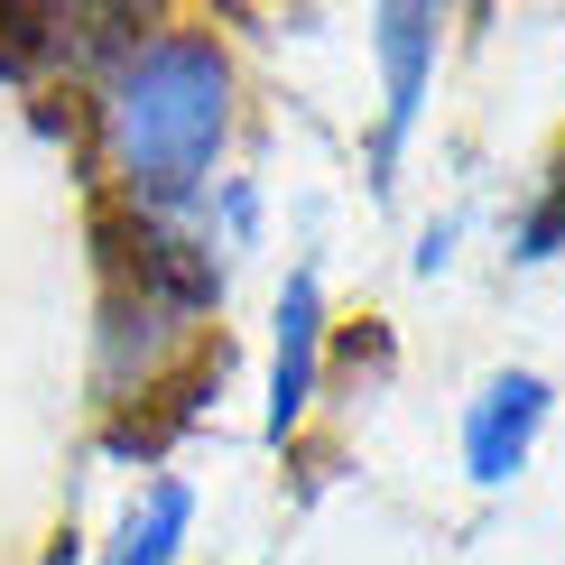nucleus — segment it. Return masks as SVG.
Masks as SVG:
<instances>
[{
    "label": "nucleus",
    "instance_id": "nucleus-5",
    "mask_svg": "<svg viewBox=\"0 0 565 565\" xmlns=\"http://www.w3.org/2000/svg\"><path fill=\"white\" fill-rule=\"evenodd\" d=\"M185 529H195V491H185L177 473H158L149 501H130V520H121V537H111L103 565H177Z\"/></svg>",
    "mask_w": 565,
    "mask_h": 565
},
{
    "label": "nucleus",
    "instance_id": "nucleus-6",
    "mask_svg": "<svg viewBox=\"0 0 565 565\" xmlns=\"http://www.w3.org/2000/svg\"><path fill=\"white\" fill-rule=\"evenodd\" d=\"M510 250H520V269H537V260H556V250H565V168L547 177V195L520 214V242H510Z\"/></svg>",
    "mask_w": 565,
    "mask_h": 565
},
{
    "label": "nucleus",
    "instance_id": "nucleus-1",
    "mask_svg": "<svg viewBox=\"0 0 565 565\" xmlns=\"http://www.w3.org/2000/svg\"><path fill=\"white\" fill-rule=\"evenodd\" d=\"M93 130H103L111 185L130 223H177L204 204L232 139V56L214 29H139L93 84Z\"/></svg>",
    "mask_w": 565,
    "mask_h": 565
},
{
    "label": "nucleus",
    "instance_id": "nucleus-2",
    "mask_svg": "<svg viewBox=\"0 0 565 565\" xmlns=\"http://www.w3.org/2000/svg\"><path fill=\"white\" fill-rule=\"evenodd\" d=\"M436 56H445V19H436V10H417V0L371 10V65H381V139H371V185L398 177V158H408L417 121H427Z\"/></svg>",
    "mask_w": 565,
    "mask_h": 565
},
{
    "label": "nucleus",
    "instance_id": "nucleus-4",
    "mask_svg": "<svg viewBox=\"0 0 565 565\" xmlns=\"http://www.w3.org/2000/svg\"><path fill=\"white\" fill-rule=\"evenodd\" d=\"M324 278L316 269H288V288H278V316H269V408L260 427L269 445H288L306 427V408H316V381H324Z\"/></svg>",
    "mask_w": 565,
    "mask_h": 565
},
{
    "label": "nucleus",
    "instance_id": "nucleus-3",
    "mask_svg": "<svg viewBox=\"0 0 565 565\" xmlns=\"http://www.w3.org/2000/svg\"><path fill=\"white\" fill-rule=\"evenodd\" d=\"M547 408H556L547 371H491V381L463 398V473L482 491H510L529 473L537 436H547Z\"/></svg>",
    "mask_w": 565,
    "mask_h": 565
}]
</instances>
